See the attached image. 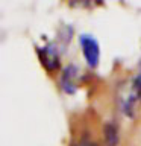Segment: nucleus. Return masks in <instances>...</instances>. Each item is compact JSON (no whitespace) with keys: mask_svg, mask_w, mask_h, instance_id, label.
Here are the masks:
<instances>
[{"mask_svg":"<svg viewBox=\"0 0 141 146\" xmlns=\"http://www.w3.org/2000/svg\"><path fill=\"white\" fill-rule=\"evenodd\" d=\"M40 58L47 70H55L59 66V56L53 46H47V47L40 49Z\"/></svg>","mask_w":141,"mask_h":146,"instance_id":"f03ea898","label":"nucleus"},{"mask_svg":"<svg viewBox=\"0 0 141 146\" xmlns=\"http://www.w3.org/2000/svg\"><path fill=\"white\" fill-rule=\"evenodd\" d=\"M76 70H77L76 67L70 66V67H67L65 70H64V73H62L61 87L67 91V93H73L74 88H76V85H77V82H76Z\"/></svg>","mask_w":141,"mask_h":146,"instance_id":"7ed1b4c3","label":"nucleus"},{"mask_svg":"<svg viewBox=\"0 0 141 146\" xmlns=\"http://www.w3.org/2000/svg\"><path fill=\"white\" fill-rule=\"evenodd\" d=\"M79 44L82 49V55H84L86 64L94 68L99 66L100 62V46L91 35L88 34H82L79 36Z\"/></svg>","mask_w":141,"mask_h":146,"instance_id":"f257e3e1","label":"nucleus"},{"mask_svg":"<svg viewBox=\"0 0 141 146\" xmlns=\"http://www.w3.org/2000/svg\"><path fill=\"white\" fill-rule=\"evenodd\" d=\"M134 88H135V91H136V94H138V98L141 99V73L135 78V81H134Z\"/></svg>","mask_w":141,"mask_h":146,"instance_id":"39448f33","label":"nucleus"},{"mask_svg":"<svg viewBox=\"0 0 141 146\" xmlns=\"http://www.w3.org/2000/svg\"><path fill=\"white\" fill-rule=\"evenodd\" d=\"M74 146H96V145L91 143V141H88V140H82L80 143H77V145H74Z\"/></svg>","mask_w":141,"mask_h":146,"instance_id":"423d86ee","label":"nucleus"},{"mask_svg":"<svg viewBox=\"0 0 141 146\" xmlns=\"http://www.w3.org/2000/svg\"><path fill=\"white\" fill-rule=\"evenodd\" d=\"M103 137L106 146H117L118 145V129L114 123H106L103 128Z\"/></svg>","mask_w":141,"mask_h":146,"instance_id":"20e7f679","label":"nucleus"}]
</instances>
